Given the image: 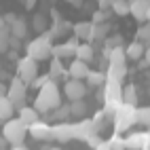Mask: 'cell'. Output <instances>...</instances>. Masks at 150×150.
Returning <instances> with one entry per match:
<instances>
[{
    "label": "cell",
    "mask_w": 150,
    "mask_h": 150,
    "mask_svg": "<svg viewBox=\"0 0 150 150\" xmlns=\"http://www.w3.org/2000/svg\"><path fill=\"white\" fill-rule=\"evenodd\" d=\"M125 76H127V66H125V62H108V74H106L108 81L121 83Z\"/></svg>",
    "instance_id": "12"
},
{
    "label": "cell",
    "mask_w": 150,
    "mask_h": 150,
    "mask_svg": "<svg viewBox=\"0 0 150 150\" xmlns=\"http://www.w3.org/2000/svg\"><path fill=\"white\" fill-rule=\"evenodd\" d=\"M32 25H34L36 32H45L47 30V15L45 13H36L32 17Z\"/></svg>",
    "instance_id": "31"
},
{
    "label": "cell",
    "mask_w": 150,
    "mask_h": 150,
    "mask_svg": "<svg viewBox=\"0 0 150 150\" xmlns=\"http://www.w3.org/2000/svg\"><path fill=\"white\" fill-rule=\"evenodd\" d=\"M144 51H146V45L133 40L131 45L125 49V55H127L129 59H135V62H137V59H142V57H144Z\"/></svg>",
    "instance_id": "21"
},
{
    "label": "cell",
    "mask_w": 150,
    "mask_h": 150,
    "mask_svg": "<svg viewBox=\"0 0 150 150\" xmlns=\"http://www.w3.org/2000/svg\"><path fill=\"white\" fill-rule=\"evenodd\" d=\"M8 40H11V28L4 25L2 30H0V53L8 51Z\"/></svg>",
    "instance_id": "28"
},
{
    "label": "cell",
    "mask_w": 150,
    "mask_h": 150,
    "mask_svg": "<svg viewBox=\"0 0 150 150\" xmlns=\"http://www.w3.org/2000/svg\"><path fill=\"white\" fill-rule=\"evenodd\" d=\"M144 59L148 62V66H150V45H146V51H144Z\"/></svg>",
    "instance_id": "40"
},
{
    "label": "cell",
    "mask_w": 150,
    "mask_h": 150,
    "mask_svg": "<svg viewBox=\"0 0 150 150\" xmlns=\"http://www.w3.org/2000/svg\"><path fill=\"white\" fill-rule=\"evenodd\" d=\"M68 4H72V6H83V0H66Z\"/></svg>",
    "instance_id": "41"
},
{
    "label": "cell",
    "mask_w": 150,
    "mask_h": 150,
    "mask_svg": "<svg viewBox=\"0 0 150 150\" xmlns=\"http://www.w3.org/2000/svg\"><path fill=\"white\" fill-rule=\"evenodd\" d=\"M2 19H4V23H6V25H11V23H15L17 15H15V13H6V15H2Z\"/></svg>",
    "instance_id": "37"
},
{
    "label": "cell",
    "mask_w": 150,
    "mask_h": 150,
    "mask_svg": "<svg viewBox=\"0 0 150 150\" xmlns=\"http://www.w3.org/2000/svg\"><path fill=\"white\" fill-rule=\"evenodd\" d=\"M11 150H30V148H25V146H13Z\"/></svg>",
    "instance_id": "42"
},
{
    "label": "cell",
    "mask_w": 150,
    "mask_h": 150,
    "mask_svg": "<svg viewBox=\"0 0 150 150\" xmlns=\"http://www.w3.org/2000/svg\"><path fill=\"white\" fill-rule=\"evenodd\" d=\"M146 135H148V144H150V129H148V131H146Z\"/></svg>",
    "instance_id": "46"
},
{
    "label": "cell",
    "mask_w": 150,
    "mask_h": 150,
    "mask_svg": "<svg viewBox=\"0 0 150 150\" xmlns=\"http://www.w3.org/2000/svg\"><path fill=\"white\" fill-rule=\"evenodd\" d=\"M125 144H127V150H142V148H150L146 131H133V133H129V135L125 137Z\"/></svg>",
    "instance_id": "9"
},
{
    "label": "cell",
    "mask_w": 150,
    "mask_h": 150,
    "mask_svg": "<svg viewBox=\"0 0 150 150\" xmlns=\"http://www.w3.org/2000/svg\"><path fill=\"white\" fill-rule=\"evenodd\" d=\"M148 8H150V0H131L129 2V15H133L137 21H146Z\"/></svg>",
    "instance_id": "10"
},
{
    "label": "cell",
    "mask_w": 150,
    "mask_h": 150,
    "mask_svg": "<svg viewBox=\"0 0 150 150\" xmlns=\"http://www.w3.org/2000/svg\"><path fill=\"white\" fill-rule=\"evenodd\" d=\"M93 150H112V148H110V144H108V142H102L99 146H95Z\"/></svg>",
    "instance_id": "38"
},
{
    "label": "cell",
    "mask_w": 150,
    "mask_h": 150,
    "mask_svg": "<svg viewBox=\"0 0 150 150\" xmlns=\"http://www.w3.org/2000/svg\"><path fill=\"white\" fill-rule=\"evenodd\" d=\"M23 2H25V8H28V11H32L34 4H36V0H23Z\"/></svg>",
    "instance_id": "39"
},
{
    "label": "cell",
    "mask_w": 150,
    "mask_h": 150,
    "mask_svg": "<svg viewBox=\"0 0 150 150\" xmlns=\"http://www.w3.org/2000/svg\"><path fill=\"white\" fill-rule=\"evenodd\" d=\"M0 95H6V87L4 85H0Z\"/></svg>",
    "instance_id": "43"
},
{
    "label": "cell",
    "mask_w": 150,
    "mask_h": 150,
    "mask_svg": "<svg viewBox=\"0 0 150 150\" xmlns=\"http://www.w3.org/2000/svg\"><path fill=\"white\" fill-rule=\"evenodd\" d=\"M137 123L150 129V106H144V108H137Z\"/></svg>",
    "instance_id": "32"
},
{
    "label": "cell",
    "mask_w": 150,
    "mask_h": 150,
    "mask_svg": "<svg viewBox=\"0 0 150 150\" xmlns=\"http://www.w3.org/2000/svg\"><path fill=\"white\" fill-rule=\"evenodd\" d=\"M146 21H150V8H148V15H146Z\"/></svg>",
    "instance_id": "45"
},
{
    "label": "cell",
    "mask_w": 150,
    "mask_h": 150,
    "mask_svg": "<svg viewBox=\"0 0 150 150\" xmlns=\"http://www.w3.org/2000/svg\"><path fill=\"white\" fill-rule=\"evenodd\" d=\"M25 95H28V85L21 81V78H13L8 89H6V97L13 102L15 110H21L25 106Z\"/></svg>",
    "instance_id": "5"
},
{
    "label": "cell",
    "mask_w": 150,
    "mask_h": 150,
    "mask_svg": "<svg viewBox=\"0 0 150 150\" xmlns=\"http://www.w3.org/2000/svg\"><path fill=\"white\" fill-rule=\"evenodd\" d=\"M110 148H112V150H127V144H125V139L121 137V135H112V139H110Z\"/></svg>",
    "instance_id": "33"
},
{
    "label": "cell",
    "mask_w": 150,
    "mask_h": 150,
    "mask_svg": "<svg viewBox=\"0 0 150 150\" xmlns=\"http://www.w3.org/2000/svg\"><path fill=\"white\" fill-rule=\"evenodd\" d=\"M0 74H2V72H0Z\"/></svg>",
    "instance_id": "49"
},
{
    "label": "cell",
    "mask_w": 150,
    "mask_h": 150,
    "mask_svg": "<svg viewBox=\"0 0 150 150\" xmlns=\"http://www.w3.org/2000/svg\"><path fill=\"white\" fill-rule=\"evenodd\" d=\"M19 121H21L25 127H32L34 123L40 121V112H38L36 108H30V106H23L19 110Z\"/></svg>",
    "instance_id": "17"
},
{
    "label": "cell",
    "mask_w": 150,
    "mask_h": 150,
    "mask_svg": "<svg viewBox=\"0 0 150 150\" xmlns=\"http://www.w3.org/2000/svg\"><path fill=\"white\" fill-rule=\"evenodd\" d=\"M11 28V36L13 38H25V34H28V23H25V19H21V17H17L15 19V23H11L8 25Z\"/></svg>",
    "instance_id": "20"
},
{
    "label": "cell",
    "mask_w": 150,
    "mask_h": 150,
    "mask_svg": "<svg viewBox=\"0 0 150 150\" xmlns=\"http://www.w3.org/2000/svg\"><path fill=\"white\" fill-rule=\"evenodd\" d=\"M38 76V62L32 57H23L17 62V78H21L25 85H30Z\"/></svg>",
    "instance_id": "6"
},
{
    "label": "cell",
    "mask_w": 150,
    "mask_h": 150,
    "mask_svg": "<svg viewBox=\"0 0 150 150\" xmlns=\"http://www.w3.org/2000/svg\"><path fill=\"white\" fill-rule=\"evenodd\" d=\"M64 93L70 102H76V99H83L87 95V85L83 81H76V78H68L64 85Z\"/></svg>",
    "instance_id": "7"
},
{
    "label": "cell",
    "mask_w": 150,
    "mask_h": 150,
    "mask_svg": "<svg viewBox=\"0 0 150 150\" xmlns=\"http://www.w3.org/2000/svg\"><path fill=\"white\" fill-rule=\"evenodd\" d=\"M95 131V127L91 121H87V118H81L78 123L72 125V139H81V142H87L89 137H91Z\"/></svg>",
    "instance_id": "8"
},
{
    "label": "cell",
    "mask_w": 150,
    "mask_h": 150,
    "mask_svg": "<svg viewBox=\"0 0 150 150\" xmlns=\"http://www.w3.org/2000/svg\"><path fill=\"white\" fill-rule=\"evenodd\" d=\"M108 32H110V25H108V23H93V34H91V42H93V40H104Z\"/></svg>",
    "instance_id": "26"
},
{
    "label": "cell",
    "mask_w": 150,
    "mask_h": 150,
    "mask_svg": "<svg viewBox=\"0 0 150 150\" xmlns=\"http://www.w3.org/2000/svg\"><path fill=\"white\" fill-rule=\"evenodd\" d=\"M49 150H62V148H49Z\"/></svg>",
    "instance_id": "47"
},
{
    "label": "cell",
    "mask_w": 150,
    "mask_h": 150,
    "mask_svg": "<svg viewBox=\"0 0 150 150\" xmlns=\"http://www.w3.org/2000/svg\"><path fill=\"white\" fill-rule=\"evenodd\" d=\"M114 129H116V133H125L129 131L135 123H137V108L131 106V104H121L116 110H114Z\"/></svg>",
    "instance_id": "2"
},
{
    "label": "cell",
    "mask_w": 150,
    "mask_h": 150,
    "mask_svg": "<svg viewBox=\"0 0 150 150\" xmlns=\"http://www.w3.org/2000/svg\"><path fill=\"white\" fill-rule=\"evenodd\" d=\"M28 133L32 135L34 139H38V142H45V139L51 137V127H49L47 123H42V121H38L32 127H28Z\"/></svg>",
    "instance_id": "14"
},
{
    "label": "cell",
    "mask_w": 150,
    "mask_h": 150,
    "mask_svg": "<svg viewBox=\"0 0 150 150\" xmlns=\"http://www.w3.org/2000/svg\"><path fill=\"white\" fill-rule=\"evenodd\" d=\"M108 17H110L108 8H99V11H95V13H93V23H102V21H108Z\"/></svg>",
    "instance_id": "35"
},
{
    "label": "cell",
    "mask_w": 150,
    "mask_h": 150,
    "mask_svg": "<svg viewBox=\"0 0 150 150\" xmlns=\"http://www.w3.org/2000/svg\"><path fill=\"white\" fill-rule=\"evenodd\" d=\"M93 57H95V49H93L91 42H83V45H78V49H76V59H81V62L89 64Z\"/></svg>",
    "instance_id": "19"
},
{
    "label": "cell",
    "mask_w": 150,
    "mask_h": 150,
    "mask_svg": "<svg viewBox=\"0 0 150 150\" xmlns=\"http://www.w3.org/2000/svg\"><path fill=\"white\" fill-rule=\"evenodd\" d=\"M76 49H78V38L74 36L72 40H66L64 45L53 47V55H55L57 59H62V57H72V55H76Z\"/></svg>",
    "instance_id": "11"
},
{
    "label": "cell",
    "mask_w": 150,
    "mask_h": 150,
    "mask_svg": "<svg viewBox=\"0 0 150 150\" xmlns=\"http://www.w3.org/2000/svg\"><path fill=\"white\" fill-rule=\"evenodd\" d=\"M112 13L121 15V17L129 15V2H127V0H114V2H112Z\"/></svg>",
    "instance_id": "29"
},
{
    "label": "cell",
    "mask_w": 150,
    "mask_h": 150,
    "mask_svg": "<svg viewBox=\"0 0 150 150\" xmlns=\"http://www.w3.org/2000/svg\"><path fill=\"white\" fill-rule=\"evenodd\" d=\"M106 74L104 72H93V70H89V74H87V85L89 87H102L106 85Z\"/></svg>",
    "instance_id": "23"
},
{
    "label": "cell",
    "mask_w": 150,
    "mask_h": 150,
    "mask_svg": "<svg viewBox=\"0 0 150 150\" xmlns=\"http://www.w3.org/2000/svg\"><path fill=\"white\" fill-rule=\"evenodd\" d=\"M25 51H28V57L36 59V62H42V59L51 57L53 45H51V36H49V32H45V34H40L38 38H34V40L25 47Z\"/></svg>",
    "instance_id": "3"
},
{
    "label": "cell",
    "mask_w": 150,
    "mask_h": 150,
    "mask_svg": "<svg viewBox=\"0 0 150 150\" xmlns=\"http://www.w3.org/2000/svg\"><path fill=\"white\" fill-rule=\"evenodd\" d=\"M135 40L142 42V45H150V21H146V23H142V25L137 28Z\"/></svg>",
    "instance_id": "24"
},
{
    "label": "cell",
    "mask_w": 150,
    "mask_h": 150,
    "mask_svg": "<svg viewBox=\"0 0 150 150\" xmlns=\"http://www.w3.org/2000/svg\"><path fill=\"white\" fill-rule=\"evenodd\" d=\"M64 72H66V70H64V66H62V59L55 57L53 62H51V68H49V78L53 76V81H55V78H59Z\"/></svg>",
    "instance_id": "30"
},
{
    "label": "cell",
    "mask_w": 150,
    "mask_h": 150,
    "mask_svg": "<svg viewBox=\"0 0 150 150\" xmlns=\"http://www.w3.org/2000/svg\"><path fill=\"white\" fill-rule=\"evenodd\" d=\"M87 102L85 99H76V102H70V116H76V118H85L87 116Z\"/></svg>",
    "instance_id": "22"
},
{
    "label": "cell",
    "mask_w": 150,
    "mask_h": 150,
    "mask_svg": "<svg viewBox=\"0 0 150 150\" xmlns=\"http://www.w3.org/2000/svg\"><path fill=\"white\" fill-rule=\"evenodd\" d=\"M4 25H6V23H4V19H2V15H0V30H2Z\"/></svg>",
    "instance_id": "44"
},
{
    "label": "cell",
    "mask_w": 150,
    "mask_h": 150,
    "mask_svg": "<svg viewBox=\"0 0 150 150\" xmlns=\"http://www.w3.org/2000/svg\"><path fill=\"white\" fill-rule=\"evenodd\" d=\"M142 150H150V148H142Z\"/></svg>",
    "instance_id": "48"
},
{
    "label": "cell",
    "mask_w": 150,
    "mask_h": 150,
    "mask_svg": "<svg viewBox=\"0 0 150 150\" xmlns=\"http://www.w3.org/2000/svg\"><path fill=\"white\" fill-rule=\"evenodd\" d=\"M57 106H62V95H59L57 85L53 81H49L40 91H38L34 108L38 112H51V110H55Z\"/></svg>",
    "instance_id": "1"
},
{
    "label": "cell",
    "mask_w": 150,
    "mask_h": 150,
    "mask_svg": "<svg viewBox=\"0 0 150 150\" xmlns=\"http://www.w3.org/2000/svg\"><path fill=\"white\" fill-rule=\"evenodd\" d=\"M104 142V139H102V133H93L91 137H89L87 139V144L89 146H91V148H95V146H99V144H102Z\"/></svg>",
    "instance_id": "36"
},
{
    "label": "cell",
    "mask_w": 150,
    "mask_h": 150,
    "mask_svg": "<svg viewBox=\"0 0 150 150\" xmlns=\"http://www.w3.org/2000/svg\"><path fill=\"white\" fill-rule=\"evenodd\" d=\"M25 135H28V127L19 121V118H11V121H6L4 127H2V137L11 146H21Z\"/></svg>",
    "instance_id": "4"
},
{
    "label": "cell",
    "mask_w": 150,
    "mask_h": 150,
    "mask_svg": "<svg viewBox=\"0 0 150 150\" xmlns=\"http://www.w3.org/2000/svg\"><path fill=\"white\" fill-rule=\"evenodd\" d=\"M53 112V116L51 118H55V121H59V123H64L66 118L70 116V104H64V106H57L55 110H51Z\"/></svg>",
    "instance_id": "27"
},
{
    "label": "cell",
    "mask_w": 150,
    "mask_h": 150,
    "mask_svg": "<svg viewBox=\"0 0 150 150\" xmlns=\"http://www.w3.org/2000/svg\"><path fill=\"white\" fill-rule=\"evenodd\" d=\"M49 81H51V78H49V74H47V76H36V78H34V81L30 83L28 87H30V89H38V91H40V89H42Z\"/></svg>",
    "instance_id": "34"
},
{
    "label": "cell",
    "mask_w": 150,
    "mask_h": 150,
    "mask_svg": "<svg viewBox=\"0 0 150 150\" xmlns=\"http://www.w3.org/2000/svg\"><path fill=\"white\" fill-rule=\"evenodd\" d=\"M51 137L57 139V142H68V139H72V125L70 123H57L51 129Z\"/></svg>",
    "instance_id": "15"
},
{
    "label": "cell",
    "mask_w": 150,
    "mask_h": 150,
    "mask_svg": "<svg viewBox=\"0 0 150 150\" xmlns=\"http://www.w3.org/2000/svg\"><path fill=\"white\" fill-rule=\"evenodd\" d=\"M68 74H70V78L83 81V78H87V74H89V64L81 62V59H74V62L70 64V68H68Z\"/></svg>",
    "instance_id": "16"
},
{
    "label": "cell",
    "mask_w": 150,
    "mask_h": 150,
    "mask_svg": "<svg viewBox=\"0 0 150 150\" xmlns=\"http://www.w3.org/2000/svg\"><path fill=\"white\" fill-rule=\"evenodd\" d=\"M72 32L78 40L91 42V34H93V21H78L72 25Z\"/></svg>",
    "instance_id": "13"
},
{
    "label": "cell",
    "mask_w": 150,
    "mask_h": 150,
    "mask_svg": "<svg viewBox=\"0 0 150 150\" xmlns=\"http://www.w3.org/2000/svg\"><path fill=\"white\" fill-rule=\"evenodd\" d=\"M13 112H15L13 102H11L6 95H0V123L11 121V118H13Z\"/></svg>",
    "instance_id": "18"
},
{
    "label": "cell",
    "mask_w": 150,
    "mask_h": 150,
    "mask_svg": "<svg viewBox=\"0 0 150 150\" xmlns=\"http://www.w3.org/2000/svg\"><path fill=\"white\" fill-rule=\"evenodd\" d=\"M123 102L125 104H131V106L137 104V87L135 85H127L123 89Z\"/></svg>",
    "instance_id": "25"
}]
</instances>
